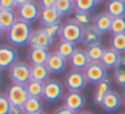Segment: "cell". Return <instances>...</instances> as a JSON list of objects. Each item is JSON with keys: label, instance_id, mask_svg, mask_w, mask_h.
<instances>
[{"label": "cell", "instance_id": "28", "mask_svg": "<svg viewBox=\"0 0 125 114\" xmlns=\"http://www.w3.org/2000/svg\"><path fill=\"white\" fill-rule=\"evenodd\" d=\"M26 89H27V92H28L29 97H35V98L42 97V93H44V84L42 83L31 80L26 85Z\"/></svg>", "mask_w": 125, "mask_h": 114}, {"label": "cell", "instance_id": "25", "mask_svg": "<svg viewBox=\"0 0 125 114\" xmlns=\"http://www.w3.org/2000/svg\"><path fill=\"white\" fill-rule=\"evenodd\" d=\"M104 50L106 49L101 44H95V45L89 46L85 51H86V55L89 57L90 63H100L102 60V56L104 53Z\"/></svg>", "mask_w": 125, "mask_h": 114}, {"label": "cell", "instance_id": "23", "mask_svg": "<svg viewBox=\"0 0 125 114\" xmlns=\"http://www.w3.org/2000/svg\"><path fill=\"white\" fill-rule=\"evenodd\" d=\"M50 71L49 68L46 67V64H42V66H32V69H31V76H32V80L34 81H39L45 84L49 78H50Z\"/></svg>", "mask_w": 125, "mask_h": 114}, {"label": "cell", "instance_id": "40", "mask_svg": "<svg viewBox=\"0 0 125 114\" xmlns=\"http://www.w3.org/2000/svg\"><path fill=\"white\" fill-rule=\"evenodd\" d=\"M4 33H5V29H4V28H2V27L0 26V38H1V37L4 35Z\"/></svg>", "mask_w": 125, "mask_h": 114}, {"label": "cell", "instance_id": "45", "mask_svg": "<svg viewBox=\"0 0 125 114\" xmlns=\"http://www.w3.org/2000/svg\"><path fill=\"white\" fill-rule=\"evenodd\" d=\"M0 12H1V9H0Z\"/></svg>", "mask_w": 125, "mask_h": 114}, {"label": "cell", "instance_id": "24", "mask_svg": "<svg viewBox=\"0 0 125 114\" xmlns=\"http://www.w3.org/2000/svg\"><path fill=\"white\" fill-rule=\"evenodd\" d=\"M75 51H77L75 44L69 42V41H64V40H61L57 44V47H56V52L66 60H69Z\"/></svg>", "mask_w": 125, "mask_h": 114}, {"label": "cell", "instance_id": "5", "mask_svg": "<svg viewBox=\"0 0 125 114\" xmlns=\"http://www.w3.org/2000/svg\"><path fill=\"white\" fill-rule=\"evenodd\" d=\"M44 100L47 102H57L63 97V85L55 79H49L44 84V93H42Z\"/></svg>", "mask_w": 125, "mask_h": 114}, {"label": "cell", "instance_id": "8", "mask_svg": "<svg viewBox=\"0 0 125 114\" xmlns=\"http://www.w3.org/2000/svg\"><path fill=\"white\" fill-rule=\"evenodd\" d=\"M18 58L17 50L11 45H1L0 46V71L10 69Z\"/></svg>", "mask_w": 125, "mask_h": 114}, {"label": "cell", "instance_id": "37", "mask_svg": "<svg viewBox=\"0 0 125 114\" xmlns=\"http://www.w3.org/2000/svg\"><path fill=\"white\" fill-rule=\"evenodd\" d=\"M9 114H26L23 106H16V104H11L10 106V111Z\"/></svg>", "mask_w": 125, "mask_h": 114}, {"label": "cell", "instance_id": "15", "mask_svg": "<svg viewBox=\"0 0 125 114\" xmlns=\"http://www.w3.org/2000/svg\"><path fill=\"white\" fill-rule=\"evenodd\" d=\"M101 33L95 28L94 24H90L87 27L83 28V38H82V44L85 45L86 47L95 45V44H100L101 41Z\"/></svg>", "mask_w": 125, "mask_h": 114}, {"label": "cell", "instance_id": "12", "mask_svg": "<svg viewBox=\"0 0 125 114\" xmlns=\"http://www.w3.org/2000/svg\"><path fill=\"white\" fill-rule=\"evenodd\" d=\"M46 67L49 68L50 73H62L66 68H67V60L63 58L62 56H60L56 51L55 52H50L47 62H46Z\"/></svg>", "mask_w": 125, "mask_h": 114}, {"label": "cell", "instance_id": "43", "mask_svg": "<svg viewBox=\"0 0 125 114\" xmlns=\"http://www.w3.org/2000/svg\"><path fill=\"white\" fill-rule=\"evenodd\" d=\"M1 72V71H0ZM0 83H1V73H0Z\"/></svg>", "mask_w": 125, "mask_h": 114}, {"label": "cell", "instance_id": "13", "mask_svg": "<svg viewBox=\"0 0 125 114\" xmlns=\"http://www.w3.org/2000/svg\"><path fill=\"white\" fill-rule=\"evenodd\" d=\"M69 63H71V67L73 68V71L84 72L86 69V67L90 64V61H89V57L86 55V51L82 50V49H77V51L69 58Z\"/></svg>", "mask_w": 125, "mask_h": 114}, {"label": "cell", "instance_id": "16", "mask_svg": "<svg viewBox=\"0 0 125 114\" xmlns=\"http://www.w3.org/2000/svg\"><path fill=\"white\" fill-rule=\"evenodd\" d=\"M112 21H113V18L107 12H102L94 18V26L101 34H106V33L111 32Z\"/></svg>", "mask_w": 125, "mask_h": 114}, {"label": "cell", "instance_id": "2", "mask_svg": "<svg viewBox=\"0 0 125 114\" xmlns=\"http://www.w3.org/2000/svg\"><path fill=\"white\" fill-rule=\"evenodd\" d=\"M31 69L32 67L27 62L17 61L9 71V75H10V79L12 80V84L27 85L32 80Z\"/></svg>", "mask_w": 125, "mask_h": 114}, {"label": "cell", "instance_id": "36", "mask_svg": "<svg viewBox=\"0 0 125 114\" xmlns=\"http://www.w3.org/2000/svg\"><path fill=\"white\" fill-rule=\"evenodd\" d=\"M0 9L2 10H15V0H0Z\"/></svg>", "mask_w": 125, "mask_h": 114}, {"label": "cell", "instance_id": "1", "mask_svg": "<svg viewBox=\"0 0 125 114\" xmlns=\"http://www.w3.org/2000/svg\"><path fill=\"white\" fill-rule=\"evenodd\" d=\"M32 33H33V29L31 24L18 20L7 31V39L12 46H24L29 44Z\"/></svg>", "mask_w": 125, "mask_h": 114}, {"label": "cell", "instance_id": "35", "mask_svg": "<svg viewBox=\"0 0 125 114\" xmlns=\"http://www.w3.org/2000/svg\"><path fill=\"white\" fill-rule=\"evenodd\" d=\"M10 101L5 93H0V114H9L10 111Z\"/></svg>", "mask_w": 125, "mask_h": 114}, {"label": "cell", "instance_id": "9", "mask_svg": "<svg viewBox=\"0 0 125 114\" xmlns=\"http://www.w3.org/2000/svg\"><path fill=\"white\" fill-rule=\"evenodd\" d=\"M84 74L87 83L97 85L107 78V69L101 63H90L84 71Z\"/></svg>", "mask_w": 125, "mask_h": 114}, {"label": "cell", "instance_id": "11", "mask_svg": "<svg viewBox=\"0 0 125 114\" xmlns=\"http://www.w3.org/2000/svg\"><path fill=\"white\" fill-rule=\"evenodd\" d=\"M52 44H53V40L49 38L42 29H37V31H33L28 45L32 49H45V50H49L52 46Z\"/></svg>", "mask_w": 125, "mask_h": 114}, {"label": "cell", "instance_id": "26", "mask_svg": "<svg viewBox=\"0 0 125 114\" xmlns=\"http://www.w3.org/2000/svg\"><path fill=\"white\" fill-rule=\"evenodd\" d=\"M55 9L57 10V12L60 13L61 17L71 15V13H73L75 11L74 1H72V0H56Z\"/></svg>", "mask_w": 125, "mask_h": 114}, {"label": "cell", "instance_id": "34", "mask_svg": "<svg viewBox=\"0 0 125 114\" xmlns=\"http://www.w3.org/2000/svg\"><path fill=\"white\" fill-rule=\"evenodd\" d=\"M42 31L46 33V35L50 39L55 40L56 38H58L61 35V24L57 23V24H51V26H45L42 28Z\"/></svg>", "mask_w": 125, "mask_h": 114}, {"label": "cell", "instance_id": "3", "mask_svg": "<svg viewBox=\"0 0 125 114\" xmlns=\"http://www.w3.org/2000/svg\"><path fill=\"white\" fill-rule=\"evenodd\" d=\"M17 16L18 20L26 22V23H33L40 18V5L33 0H27V2L17 9Z\"/></svg>", "mask_w": 125, "mask_h": 114}, {"label": "cell", "instance_id": "30", "mask_svg": "<svg viewBox=\"0 0 125 114\" xmlns=\"http://www.w3.org/2000/svg\"><path fill=\"white\" fill-rule=\"evenodd\" d=\"M111 49L117 51L118 53H125V33L112 35L109 40Z\"/></svg>", "mask_w": 125, "mask_h": 114}, {"label": "cell", "instance_id": "46", "mask_svg": "<svg viewBox=\"0 0 125 114\" xmlns=\"http://www.w3.org/2000/svg\"><path fill=\"white\" fill-rule=\"evenodd\" d=\"M122 114H125V113H122Z\"/></svg>", "mask_w": 125, "mask_h": 114}, {"label": "cell", "instance_id": "27", "mask_svg": "<svg viewBox=\"0 0 125 114\" xmlns=\"http://www.w3.org/2000/svg\"><path fill=\"white\" fill-rule=\"evenodd\" d=\"M23 109L26 114H34L38 112H42V101L40 98L29 97L23 104Z\"/></svg>", "mask_w": 125, "mask_h": 114}, {"label": "cell", "instance_id": "44", "mask_svg": "<svg viewBox=\"0 0 125 114\" xmlns=\"http://www.w3.org/2000/svg\"><path fill=\"white\" fill-rule=\"evenodd\" d=\"M124 96H125V87H124Z\"/></svg>", "mask_w": 125, "mask_h": 114}, {"label": "cell", "instance_id": "22", "mask_svg": "<svg viewBox=\"0 0 125 114\" xmlns=\"http://www.w3.org/2000/svg\"><path fill=\"white\" fill-rule=\"evenodd\" d=\"M17 21L18 16L15 10H2L0 12V26L5 31H9Z\"/></svg>", "mask_w": 125, "mask_h": 114}, {"label": "cell", "instance_id": "20", "mask_svg": "<svg viewBox=\"0 0 125 114\" xmlns=\"http://www.w3.org/2000/svg\"><path fill=\"white\" fill-rule=\"evenodd\" d=\"M120 58H122L120 53H118L117 51H114V50H112L109 47V49H106L104 50V53H103L102 60H101L100 63L106 69H109V68H113L114 69V67L118 64V62L120 61Z\"/></svg>", "mask_w": 125, "mask_h": 114}, {"label": "cell", "instance_id": "32", "mask_svg": "<svg viewBox=\"0 0 125 114\" xmlns=\"http://www.w3.org/2000/svg\"><path fill=\"white\" fill-rule=\"evenodd\" d=\"M101 0H75L74 1V7L77 11H82V12H87L90 13L97 4H100Z\"/></svg>", "mask_w": 125, "mask_h": 114}, {"label": "cell", "instance_id": "6", "mask_svg": "<svg viewBox=\"0 0 125 114\" xmlns=\"http://www.w3.org/2000/svg\"><path fill=\"white\" fill-rule=\"evenodd\" d=\"M5 95L9 98L10 103L16 106H23L26 101L29 98L26 85H18V84H11L7 87Z\"/></svg>", "mask_w": 125, "mask_h": 114}, {"label": "cell", "instance_id": "4", "mask_svg": "<svg viewBox=\"0 0 125 114\" xmlns=\"http://www.w3.org/2000/svg\"><path fill=\"white\" fill-rule=\"evenodd\" d=\"M60 38H61V40L77 44V42L82 41L83 28L80 26H78L75 22L68 21V22H66L64 24L61 26V35H60Z\"/></svg>", "mask_w": 125, "mask_h": 114}, {"label": "cell", "instance_id": "29", "mask_svg": "<svg viewBox=\"0 0 125 114\" xmlns=\"http://www.w3.org/2000/svg\"><path fill=\"white\" fill-rule=\"evenodd\" d=\"M73 22H75L78 26H80L82 28H85L87 26L91 24V22L94 21V18L91 17L90 13L87 12H82V11H74L73 12Z\"/></svg>", "mask_w": 125, "mask_h": 114}, {"label": "cell", "instance_id": "19", "mask_svg": "<svg viewBox=\"0 0 125 114\" xmlns=\"http://www.w3.org/2000/svg\"><path fill=\"white\" fill-rule=\"evenodd\" d=\"M107 13L112 18H120L125 17V1L124 0H111L107 6Z\"/></svg>", "mask_w": 125, "mask_h": 114}, {"label": "cell", "instance_id": "17", "mask_svg": "<svg viewBox=\"0 0 125 114\" xmlns=\"http://www.w3.org/2000/svg\"><path fill=\"white\" fill-rule=\"evenodd\" d=\"M111 86H112V80L109 78H106L104 80H102L101 83H98L96 85L95 93H94V102L96 104L101 106L103 97L111 91Z\"/></svg>", "mask_w": 125, "mask_h": 114}, {"label": "cell", "instance_id": "38", "mask_svg": "<svg viewBox=\"0 0 125 114\" xmlns=\"http://www.w3.org/2000/svg\"><path fill=\"white\" fill-rule=\"evenodd\" d=\"M55 2H56V0H42V1H40V7H42V9H51V7H55Z\"/></svg>", "mask_w": 125, "mask_h": 114}, {"label": "cell", "instance_id": "18", "mask_svg": "<svg viewBox=\"0 0 125 114\" xmlns=\"http://www.w3.org/2000/svg\"><path fill=\"white\" fill-rule=\"evenodd\" d=\"M61 16L57 12V10L55 7L51 9H42L40 12V21H42V27L45 26H51V24H57L60 23Z\"/></svg>", "mask_w": 125, "mask_h": 114}, {"label": "cell", "instance_id": "31", "mask_svg": "<svg viewBox=\"0 0 125 114\" xmlns=\"http://www.w3.org/2000/svg\"><path fill=\"white\" fill-rule=\"evenodd\" d=\"M114 79L119 86L125 87V57H122L114 67Z\"/></svg>", "mask_w": 125, "mask_h": 114}, {"label": "cell", "instance_id": "7", "mask_svg": "<svg viewBox=\"0 0 125 114\" xmlns=\"http://www.w3.org/2000/svg\"><path fill=\"white\" fill-rule=\"evenodd\" d=\"M64 84L67 86V89L69 91H74V92H80L87 84V80L85 78L84 72L79 71H71L66 78H64Z\"/></svg>", "mask_w": 125, "mask_h": 114}, {"label": "cell", "instance_id": "14", "mask_svg": "<svg viewBox=\"0 0 125 114\" xmlns=\"http://www.w3.org/2000/svg\"><path fill=\"white\" fill-rule=\"evenodd\" d=\"M122 106V97L117 91L111 90L102 100L101 107L107 112H114Z\"/></svg>", "mask_w": 125, "mask_h": 114}, {"label": "cell", "instance_id": "42", "mask_svg": "<svg viewBox=\"0 0 125 114\" xmlns=\"http://www.w3.org/2000/svg\"><path fill=\"white\" fill-rule=\"evenodd\" d=\"M34 114H46L45 112H38V113H34Z\"/></svg>", "mask_w": 125, "mask_h": 114}, {"label": "cell", "instance_id": "39", "mask_svg": "<svg viewBox=\"0 0 125 114\" xmlns=\"http://www.w3.org/2000/svg\"><path fill=\"white\" fill-rule=\"evenodd\" d=\"M53 114H77V113H74V112L69 111L68 108H66V107L63 106V107H60V108H57V109L53 112Z\"/></svg>", "mask_w": 125, "mask_h": 114}, {"label": "cell", "instance_id": "10", "mask_svg": "<svg viewBox=\"0 0 125 114\" xmlns=\"http://www.w3.org/2000/svg\"><path fill=\"white\" fill-rule=\"evenodd\" d=\"M63 103L64 107L68 108L69 111L74 112V113H80L83 107L85 106V97L82 92H74V91H69L64 98H63Z\"/></svg>", "mask_w": 125, "mask_h": 114}, {"label": "cell", "instance_id": "21", "mask_svg": "<svg viewBox=\"0 0 125 114\" xmlns=\"http://www.w3.org/2000/svg\"><path fill=\"white\" fill-rule=\"evenodd\" d=\"M49 50L45 49H32L29 52V61L32 66H42L46 64L49 58Z\"/></svg>", "mask_w": 125, "mask_h": 114}, {"label": "cell", "instance_id": "33", "mask_svg": "<svg viewBox=\"0 0 125 114\" xmlns=\"http://www.w3.org/2000/svg\"><path fill=\"white\" fill-rule=\"evenodd\" d=\"M111 33H112L113 35L125 33V17L113 18V21H112V27H111Z\"/></svg>", "mask_w": 125, "mask_h": 114}, {"label": "cell", "instance_id": "41", "mask_svg": "<svg viewBox=\"0 0 125 114\" xmlns=\"http://www.w3.org/2000/svg\"><path fill=\"white\" fill-rule=\"evenodd\" d=\"M78 114H92L91 112H87V111H82L80 113H78Z\"/></svg>", "mask_w": 125, "mask_h": 114}]
</instances>
